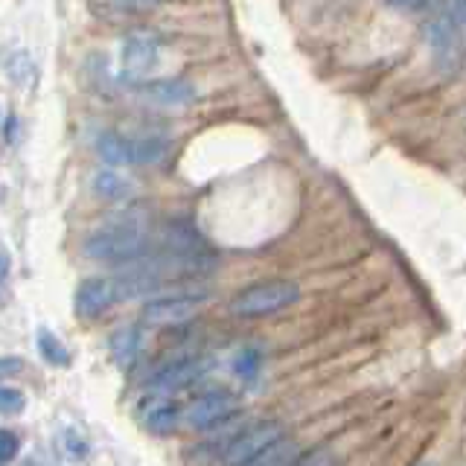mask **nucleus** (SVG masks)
<instances>
[{
    "mask_svg": "<svg viewBox=\"0 0 466 466\" xmlns=\"http://www.w3.org/2000/svg\"><path fill=\"white\" fill-rule=\"evenodd\" d=\"M149 230L146 222L135 213H123L120 218H111L108 225L94 230L82 242V254L87 259L108 262V266H137L149 254Z\"/></svg>",
    "mask_w": 466,
    "mask_h": 466,
    "instance_id": "f257e3e1",
    "label": "nucleus"
},
{
    "mask_svg": "<svg viewBox=\"0 0 466 466\" xmlns=\"http://www.w3.org/2000/svg\"><path fill=\"white\" fill-rule=\"evenodd\" d=\"M300 300V286L291 280H259L245 286L239 295H233L228 312L237 318H266L295 306Z\"/></svg>",
    "mask_w": 466,
    "mask_h": 466,
    "instance_id": "f03ea898",
    "label": "nucleus"
},
{
    "mask_svg": "<svg viewBox=\"0 0 466 466\" xmlns=\"http://www.w3.org/2000/svg\"><path fill=\"white\" fill-rule=\"evenodd\" d=\"M280 441H286L283 422L262 420L257 426H248L233 437H228L225 443H218V458H222L225 466H248L259 455H266V451L274 449Z\"/></svg>",
    "mask_w": 466,
    "mask_h": 466,
    "instance_id": "7ed1b4c3",
    "label": "nucleus"
},
{
    "mask_svg": "<svg viewBox=\"0 0 466 466\" xmlns=\"http://www.w3.org/2000/svg\"><path fill=\"white\" fill-rule=\"evenodd\" d=\"M429 47H431V58H434V67L441 73H455L466 56V41L461 35V29L455 26V21L449 18V12L441 9L429 21Z\"/></svg>",
    "mask_w": 466,
    "mask_h": 466,
    "instance_id": "20e7f679",
    "label": "nucleus"
},
{
    "mask_svg": "<svg viewBox=\"0 0 466 466\" xmlns=\"http://www.w3.org/2000/svg\"><path fill=\"white\" fill-rule=\"evenodd\" d=\"M237 411H239L237 393H230L225 388H213L184 408V420L193 429H216V426H222V422H228Z\"/></svg>",
    "mask_w": 466,
    "mask_h": 466,
    "instance_id": "39448f33",
    "label": "nucleus"
},
{
    "mask_svg": "<svg viewBox=\"0 0 466 466\" xmlns=\"http://www.w3.org/2000/svg\"><path fill=\"white\" fill-rule=\"evenodd\" d=\"M120 286H116V277H87L76 289V312L79 318L94 320L99 315H106L114 303H120Z\"/></svg>",
    "mask_w": 466,
    "mask_h": 466,
    "instance_id": "423d86ee",
    "label": "nucleus"
},
{
    "mask_svg": "<svg viewBox=\"0 0 466 466\" xmlns=\"http://www.w3.org/2000/svg\"><path fill=\"white\" fill-rule=\"evenodd\" d=\"M204 370H208V361L198 359V356H187V359L169 361V364H164L160 370H155L146 385H149L155 393H160V397H164V393L181 390V388H187V385L198 382V379L204 376Z\"/></svg>",
    "mask_w": 466,
    "mask_h": 466,
    "instance_id": "0eeeda50",
    "label": "nucleus"
},
{
    "mask_svg": "<svg viewBox=\"0 0 466 466\" xmlns=\"http://www.w3.org/2000/svg\"><path fill=\"white\" fill-rule=\"evenodd\" d=\"M160 56V41L152 33H131L123 41V76L126 79H143L157 65Z\"/></svg>",
    "mask_w": 466,
    "mask_h": 466,
    "instance_id": "6e6552de",
    "label": "nucleus"
},
{
    "mask_svg": "<svg viewBox=\"0 0 466 466\" xmlns=\"http://www.w3.org/2000/svg\"><path fill=\"white\" fill-rule=\"evenodd\" d=\"M198 295H178V298H160L143 306V324L149 327H178L198 312Z\"/></svg>",
    "mask_w": 466,
    "mask_h": 466,
    "instance_id": "1a4fd4ad",
    "label": "nucleus"
},
{
    "mask_svg": "<svg viewBox=\"0 0 466 466\" xmlns=\"http://www.w3.org/2000/svg\"><path fill=\"white\" fill-rule=\"evenodd\" d=\"M140 91L149 102L164 106V108L187 106V102H193V96H196L193 85H189L187 79H155L149 85H143Z\"/></svg>",
    "mask_w": 466,
    "mask_h": 466,
    "instance_id": "9d476101",
    "label": "nucleus"
},
{
    "mask_svg": "<svg viewBox=\"0 0 466 466\" xmlns=\"http://www.w3.org/2000/svg\"><path fill=\"white\" fill-rule=\"evenodd\" d=\"M108 350H111V359H114L116 368L128 370L131 364L137 361V353H140V327L137 324L120 327L111 335Z\"/></svg>",
    "mask_w": 466,
    "mask_h": 466,
    "instance_id": "9b49d317",
    "label": "nucleus"
},
{
    "mask_svg": "<svg viewBox=\"0 0 466 466\" xmlns=\"http://www.w3.org/2000/svg\"><path fill=\"white\" fill-rule=\"evenodd\" d=\"M96 152L108 167H131L135 164V143H131L126 135H116V131H102L99 140H96Z\"/></svg>",
    "mask_w": 466,
    "mask_h": 466,
    "instance_id": "f8f14e48",
    "label": "nucleus"
},
{
    "mask_svg": "<svg viewBox=\"0 0 466 466\" xmlns=\"http://www.w3.org/2000/svg\"><path fill=\"white\" fill-rule=\"evenodd\" d=\"M178 408H175L169 400L164 397H157L152 405H146L143 408V422H146V429L155 431V434H169L175 426H178Z\"/></svg>",
    "mask_w": 466,
    "mask_h": 466,
    "instance_id": "ddd939ff",
    "label": "nucleus"
},
{
    "mask_svg": "<svg viewBox=\"0 0 466 466\" xmlns=\"http://www.w3.org/2000/svg\"><path fill=\"white\" fill-rule=\"evenodd\" d=\"M94 193L106 201H126L131 196V181L116 169H102L94 175Z\"/></svg>",
    "mask_w": 466,
    "mask_h": 466,
    "instance_id": "4468645a",
    "label": "nucleus"
},
{
    "mask_svg": "<svg viewBox=\"0 0 466 466\" xmlns=\"http://www.w3.org/2000/svg\"><path fill=\"white\" fill-rule=\"evenodd\" d=\"M131 143H135V164H140V167H152L157 160H164V155L172 146V140L167 135H140Z\"/></svg>",
    "mask_w": 466,
    "mask_h": 466,
    "instance_id": "2eb2a0df",
    "label": "nucleus"
},
{
    "mask_svg": "<svg viewBox=\"0 0 466 466\" xmlns=\"http://www.w3.org/2000/svg\"><path fill=\"white\" fill-rule=\"evenodd\" d=\"M38 350H41V359L47 361V364H56V368H70L67 347L58 341L50 329H41L38 332Z\"/></svg>",
    "mask_w": 466,
    "mask_h": 466,
    "instance_id": "dca6fc26",
    "label": "nucleus"
},
{
    "mask_svg": "<svg viewBox=\"0 0 466 466\" xmlns=\"http://www.w3.org/2000/svg\"><path fill=\"white\" fill-rule=\"evenodd\" d=\"M300 458V449L295 441H280L274 449H268L266 455H259L254 463H248V466H291Z\"/></svg>",
    "mask_w": 466,
    "mask_h": 466,
    "instance_id": "f3484780",
    "label": "nucleus"
},
{
    "mask_svg": "<svg viewBox=\"0 0 466 466\" xmlns=\"http://www.w3.org/2000/svg\"><path fill=\"white\" fill-rule=\"evenodd\" d=\"M6 67H9V79L12 82H18V85H24L29 76H33V58H29L24 50H15L9 58H6Z\"/></svg>",
    "mask_w": 466,
    "mask_h": 466,
    "instance_id": "a211bd4d",
    "label": "nucleus"
},
{
    "mask_svg": "<svg viewBox=\"0 0 466 466\" xmlns=\"http://www.w3.org/2000/svg\"><path fill=\"white\" fill-rule=\"evenodd\" d=\"M259 364H262V359H259V350H242V353L233 359V373H237L239 379H251L259 373Z\"/></svg>",
    "mask_w": 466,
    "mask_h": 466,
    "instance_id": "6ab92c4d",
    "label": "nucleus"
},
{
    "mask_svg": "<svg viewBox=\"0 0 466 466\" xmlns=\"http://www.w3.org/2000/svg\"><path fill=\"white\" fill-rule=\"evenodd\" d=\"M291 466H341V458L335 455L329 446H318L312 451H306V455H300Z\"/></svg>",
    "mask_w": 466,
    "mask_h": 466,
    "instance_id": "aec40b11",
    "label": "nucleus"
},
{
    "mask_svg": "<svg viewBox=\"0 0 466 466\" xmlns=\"http://www.w3.org/2000/svg\"><path fill=\"white\" fill-rule=\"evenodd\" d=\"M24 405H26V400H24V393L18 388H9V385L0 388V411H4L6 417L24 411Z\"/></svg>",
    "mask_w": 466,
    "mask_h": 466,
    "instance_id": "412c9836",
    "label": "nucleus"
},
{
    "mask_svg": "<svg viewBox=\"0 0 466 466\" xmlns=\"http://www.w3.org/2000/svg\"><path fill=\"white\" fill-rule=\"evenodd\" d=\"M443 9L449 12V18L455 21V26L461 29V35L466 41V0H446Z\"/></svg>",
    "mask_w": 466,
    "mask_h": 466,
    "instance_id": "4be33fe9",
    "label": "nucleus"
},
{
    "mask_svg": "<svg viewBox=\"0 0 466 466\" xmlns=\"http://www.w3.org/2000/svg\"><path fill=\"white\" fill-rule=\"evenodd\" d=\"M0 437H4V446H0V463L9 466L15 461V455H18V437H15L9 429H4Z\"/></svg>",
    "mask_w": 466,
    "mask_h": 466,
    "instance_id": "5701e85b",
    "label": "nucleus"
},
{
    "mask_svg": "<svg viewBox=\"0 0 466 466\" xmlns=\"http://www.w3.org/2000/svg\"><path fill=\"white\" fill-rule=\"evenodd\" d=\"M116 6L126 12H149L157 6V0H116Z\"/></svg>",
    "mask_w": 466,
    "mask_h": 466,
    "instance_id": "b1692460",
    "label": "nucleus"
},
{
    "mask_svg": "<svg viewBox=\"0 0 466 466\" xmlns=\"http://www.w3.org/2000/svg\"><path fill=\"white\" fill-rule=\"evenodd\" d=\"M385 4L390 9H397V12H417V9L426 6L429 0H385Z\"/></svg>",
    "mask_w": 466,
    "mask_h": 466,
    "instance_id": "393cba45",
    "label": "nucleus"
},
{
    "mask_svg": "<svg viewBox=\"0 0 466 466\" xmlns=\"http://www.w3.org/2000/svg\"><path fill=\"white\" fill-rule=\"evenodd\" d=\"M15 128H18V120H15V114H6V143L9 146L15 143Z\"/></svg>",
    "mask_w": 466,
    "mask_h": 466,
    "instance_id": "a878e982",
    "label": "nucleus"
},
{
    "mask_svg": "<svg viewBox=\"0 0 466 466\" xmlns=\"http://www.w3.org/2000/svg\"><path fill=\"white\" fill-rule=\"evenodd\" d=\"M15 368H18V361H12V359L4 361V373H9V370H15Z\"/></svg>",
    "mask_w": 466,
    "mask_h": 466,
    "instance_id": "bb28decb",
    "label": "nucleus"
},
{
    "mask_svg": "<svg viewBox=\"0 0 466 466\" xmlns=\"http://www.w3.org/2000/svg\"><path fill=\"white\" fill-rule=\"evenodd\" d=\"M420 466H426V463H420Z\"/></svg>",
    "mask_w": 466,
    "mask_h": 466,
    "instance_id": "cd10ccee",
    "label": "nucleus"
}]
</instances>
